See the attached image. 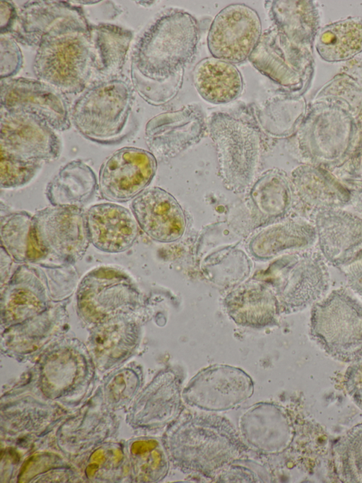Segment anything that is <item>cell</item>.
Returning a JSON list of instances; mask_svg holds the SVG:
<instances>
[{"label":"cell","mask_w":362,"mask_h":483,"mask_svg":"<svg viewBox=\"0 0 362 483\" xmlns=\"http://www.w3.org/2000/svg\"><path fill=\"white\" fill-rule=\"evenodd\" d=\"M199 25L189 13L170 9L160 15L143 33L131 58V81L138 93L169 81L194 56Z\"/></svg>","instance_id":"1"},{"label":"cell","mask_w":362,"mask_h":483,"mask_svg":"<svg viewBox=\"0 0 362 483\" xmlns=\"http://www.w3.org/2000/svg\"><path fill=\"white\" fill-rule=\"evenodd\" d=\"M170 460L182 472L212 477L245 450L233 425L214 414H195L177 422L166 438Z\"/></svg>","instance_id":"2"},{"label":"cell","mask_w":362,"mask_h":483,"mask_svg":"<svg viewBox=\"0 0 362 483\" xmlns=\"http://www.w3.org/2000/svg\"><path fill=\"white\" fill-rule=\"evenodd\" d=\"M73 265L48 263L18 264L1 288V318L6 327L70 300L78 286Z\"/></svg>","instance_id":"3"},{"label":"cell","mask_w":362,"mask_h":483,"mask_svg":"<svg viewBox=\"0 0 362 483\" xmlns=\"http://www.w3.org/2000/svg\"><path fill=\"white\" fill-rule=\"evenodd\" d=\"M133 103L132 83L110 78L81 93L71 108V122L84 138L100 144H116L135 129Z\"/></svg>","instance_id":"4"},{"label":"cell","mask_w":362,"mask_h":483,"mask_svg":"<svg viewBox=\"0 0 362 483\" xmlns=\"http://www.w3.org/2000/svg\"><path fill=\"white\" fill-rule=\"evenodd\" d=\"M33 69L37 79L63 93H81L94 71L90 30L69 29L45 35Z\"/></svg>","instance_id":"5"},{"label":"cell","mask_w":362,"mask_h":483,"mask_svg":"<svg viewBox=\"0 0 362 483\" xmlns=\"http://www.w3.org/2000/svg\"><path fill=\"white\" fill-rule=\"evenodd\" d=\"M310 334L333 359L351 363L362 353V300L343 288L332 290L312 305Z\"/></svg>","instance_id":"6"},{"label":"cell","mask_w":362,"mask_h":483,"mask_svg":"<svg viewBox=\"0 0 362 483\" xmlns=\"http://www.w3.org/2000/svg\"><path fill=\"white\" fill-rule=\"evenodd\" d=\"M208 129L223 186L234 193H244L254 182L261 156L257 127L240 118L216 112L211 115Z\"/></svg>","instance_id":"7"},{"label":"cell","mask_w":362,"mask_h":483,"mask_svg":"<svg viewBox=\"0 0 362 483\" xmlns=\"http://www.w3.org/2000/svg\"><path fill=\"white\" fill-rule=\"evenodd\" d=\"M76 310L86 324L96 325L122 314H136L143 306L142 295L123 270L102 266L89 271L79 281Z\"/></svg>","instance_id":"8"},{"label":"cell","mask_w":362,"mask_h":483,"mask_svg":"<svg viewBox=\"0 0 362 483\" xmlns=\"http://www.w3.org/2000/svg\"><path fill=\"white\" fill-rule=\"evenodd\" d=\"M39 245L46 255L42 263L73 265L85 255L90 243L82 208L49 206L33 215Z\"/></svg>","instance_id":"9"},{"label":"cell","mask_w":362,"mask_h":483,"mask_svg":"<svg viewBox=\"0 0 362 483\" xmlns=\"http://www.w3.org/2000/svg\"><path fill=\"white\" fill-rule=\"evenodd\" d=\"M275 266L279 273V295L288 312L302 310L325 296L330 277L320 251H297L281 257Z\"/></svg>","instance_id":"10"},{"label":"cell","mask_w":362,"mask_h":483,"mask_svg":"<svg viewBox=\"0 0 362 483\" xmlns=\"http://www.w3.org/2000/svg\"><path fill=\"white\" fill-rule=\"evenodd\" d=\"M1 157L28 161H52L59 157L55 130L37 117L0 108Z\"/></svg>","instance_id":"11"},{"label":"cell","mask_w":362,"mask_h":483,"mask_svg":"<svg viewBox=\"0 0 362 483\" xmlns=\"http://www.w3.org/2000/svg\"><path fill=\"white\" fill-rule=\"evenodd\" d=\"M254 383L242 369L214 365L198 372L182 390L186 404L207 411L239 407L252 396Z\"/></svg>","instance_id":"12"},{"label":"cell","mask_w":362,"mask_h":483,"mask_svg":"<svg viewBox=\"0 0 362 483\" xmlns=\"http://www.w3.org/2000/svg\"><path fill=\"white\" fill-rule=\"evenodd\" d=\"M262 34L257 11L245 4H232L214 17L207 35L212 57L238 64L248 59Z\"/></svg>","instance_id":"13"},{"label":"cell","mask_w":362,"mask_h":483,"mask_svg":"<svg viewBox=\"0 0 362 483\" xmlns=\"http://www.w3.org/2000/svg\"><path fill=\"white\" fill-rule=\"evenodd\" d=\"M156 169V158L149 151L122 147L109 156L100 168V193L111 203L133 200L148 188Z\"/></svg>","instance_id":"14"},{"label":"cell","mask_w":362,"mask_h":483,"mask_svg":"<svg viewBox=\"0 0 362 483\" xmlns=\"http://www.w3.org/2000/svg\"><path fill=\"white\" fill-rule=\"evenodd\" d=\"M52 85L25 77L1 79V108L33 115L55 131L71 127L66 98Z\"/></svg>","instance_id":"15"},{"label":"cell","mask_w":362,"mask_h":483,"mask_svg":"<svg viewBox=\"0 0 362 483\" xmlns=\"http://www.w3.org/2000/svg\"><path fill=\"white\" fill-rule=\"evenodd\" d=\"M206 129L202 108L189 104L150 119L145 127V141L155 157L170 159L197 144Z\"/></svg>","instance_id":"16"},{"label":"cell","mask_w":362,"mask_h":483,"mask_svg":"<svg viewBox=\"0 0 362 483\" xmlns=\"http://www.w3.org/2000/svg\"><path fill=\"white\" fill-rule=\"evenodd\" d=\"M83 8L65 1H31L23 4L11 37L23 45L37 47L41 39L51 33L69 29L90 30Z\"/></svg>","instance_id":"17"},{"label":"cell","mask_w":362,"mask_h":483,"mask_svg":"<svg viewBox=\"0 0 362 483\" xmlns=\"http://www.w3.org/2000/svg\"><path fill=\"white\" fill-rule=\"evenodd\" d=\"M248 60L285 89L296 91L301 86L305 69L303 51L274 25L262 33Z\"/></svg>","instance_id":"18"},{"label":"cell","mask_w":362,"mask_h":483,"mask_svg":"<svg viewBox=\"0 0 362 483\" xmlns=\"http://www.w3.org/2000/svg\"><path fill=\"white\" fill-rule=\"evenodd\" d=\"M289 178L293 209L309 221L320 210L344 208L349 203V188L327 169L305 164Z\"/></svg>","instance_id":"19"},{"label":"cell","mask_w":362,"mask_h":483,"mask_svg":"<svg viewBox=\"0 0 362 483\" xmlns=\"http://www.w3.org/2000/svg\"><path fill=\"white\" fill-rule=\"evenodd\" d=\"M310 221L327 263L338 268L362 250L361 216L346 208H327L316 212Z\"/></svg>","instance_id":"20"},{"label":"cell","mask_w":362,"mask_h":483,"mask_svg":"<svg viewBox=\"0 0 362 483\" xmlns=\"http://www.w3.org/2000/svg\"><path fill=\"white\" fill-rule=\"evenodd\" d=\"M130 208L139 228L156 242H175L185 232L184 211L176 198L163 188H147L132 200Z\"/></svg>","instance_id":"21"},{"label":"cell","mask_w":362,"mask_h":483,"mask_svg":"<svg viewBox=\"0 0 362 483\" xmlns=\"http://www.w3.org/2000/svg\"><path fill=\"white\" fill-rule=\"evenodd\" d=\"M86 218L90 243L99 251L122 253L137 239L139 227L133 213L115 203L91 205Z\"/></svg>","instance_id":"22"},{"label":"cell","mask_w":362,"mask_h":483,"mask_svg":"<svg viewBox=\"0 0 362 483\" xmlns=\"http://www.w3.org/2000/svg\"><path fill=\"white\" fill-rule=\"evenodd\" d=\"M240 430L247 443L266 453L283 450L291 441V429L286 414L270 404H259L240 419Z\"/></svg>","instance_id":"23"},{"label":"cell","mask_w":362,"mask_h":483,"mask_svg":"<svg viewBox=\"0 0 362 483\" xmlns=\"http://www.w3.org/2000/svg\"><path fill=\"white\" fill-rule=\"evenodd\" d=\"M315 244L317 234L313 224L301 217L260 230L251 238L249 249L256 258L268 259L285 251L308 249Z\"/></svg>","instance_id":"24"},{"label":"cell","mask_w":362,"mask_h":483,"mask_svg":"<svg viewBox=\"0 0 362 483\" xmlns=\"http://www.w3.org/2000/svg\"><path fill=\"white\" fill-rule=\"evenodd\" d=\"M69 300L56 302L42 313L8 326L4 336L6 350L21 356L38 350L64 326Z\"/></svg>","instance_id":"25"},{"label":"cell","mask_w":362,"mask_h":483,"mask_svg":"<svg viewBox=\"0 0 362 483\" xmlns=\"http://www.w3.org/2000/svg\"><path fill=\"white\" fill-rule=\"evenodd\" d=\"M139 326L135 314L115 317L94 326L91 348L98 362L110 367L125 359L136 347Z\"/></svg>","instance_id":"26"},{"label":"cell","mask_w":362,"mask_h":483,"mask_svg":"<svg viewBox=\"0 0 362 483\" xmlns=\"http://www.w3.org/2000/svg\"><path fill=\"white\" fill-rule=\"evenodd\" d=\"M193 83L199 96L212 104H225L238 98L243 79L235 64L209 57L200 60L193 70Z\"/></svg>","instance_id":"27"},{"label":"cell","mask_w":362,"mask_h":483,"mask_svg":"<svg viewBox=\"0 0 362 483\" xmlns=\"http://www.w3.org/2000/svg\"><path fill=\"white\" fill-rule=\"evenodd\" d=\"M98 181L84 161L73 160L62 166L48 182L45 196L51 205L82 208L94 195Z\"/></svg>","instance_id":"28"},{"label":"cell","mask_w":362,"mask_h":483,"mask_svg":"<svg viewBox=\"0 0 362 483\" xmlns=\"http://www.w3.org/2000/svg\"><path fill=\"white\" fill-rule=\"evenodd\" d=\"M228 315L239 325L262 328L276 322L279 303L262 285L247 284L231 292L225 299Z\"/></svg>","instance_id":"29"},{"label":"cell","mask_w":362,"mask_h":483,"mask_svg":"<svg viewBox=\"0 0 362 483\" xmlns=\"http://www.w3.org/2000/svg\"><path fill=\"white\" fill-rule=\"evenodd\" d=\"M132 39V31L122 26L103 23L90 25L94 72L104 76L119 75L126 63Z\"/></svg>","instance_id":"30"},{"label":"cell","mask_w":362,"mask_h":483,"mask_svg":"<svg viewBox=\"0 0 362 483\" xmlns=\"http://www.w3.org/2000/svg\"><path fill=\"white\" fill-rule=\"evenodd\" d=\"M250 188L252 210L260 219L280 218L293 209L290 178L281 169L273 168L265 171Z\"/></svg>","instance_id":"31"},{"label":"cell","mask_w":362,"mask_h":483,"mask_svg":"<svg viewBox=\"0 0 362 483\" xmlns=\"http://www.w3.org/2000/svg\"><path fill=\"white\" fill-rule=\"evenodd\" d=\"M1 247L18 264L42 263L46 255L39 245L33 215L20 210L1 216Z\"/></svg>","instance_id":"32"},{"label":"cell","mask_w":362,"mask_h":483,"mask_svg":"<svg viewBox=\"0 0 362 483\" xmlns=\"http://www.w3.org/2000/svg\"><path fill=\"white\" fill-rule=\"evenodd\" d=\"M315 47L327 62L352 58L362 52V20L349 18L325 25L317 35Z\"/></svg>","instance_id":"33"},{"label":"cell","mask_w":362,"mask_h":483,"mask_svg":"<svg viewBox=\"0 0 362 483\" xmlns=\"http://www.w3.org/2000/svg\"><path fill=\"white\" fill-rule=\"evenodd\" d=\"M303 105L296 99L273 97L255 110L257 126L264 134L276 138L293 135L302 122Z\"/></svg>","instance_id":"34"},{"label":"cell","mask_w":362,"mask_h":483,"mask_svg":"<svg viewBox=\"0 0 362 483\" xmlns=\"http://www.w3.org/2000/svg\"><path fill=\"white\" fill-rule=\"evenodd\" d=\"M182 382L173 370L161 372L153 382L149 398L151 424L165 425L176 419L182 408Z\"/></svg>","instance_id":"35"},{"label":"cell","mask_w":362,"mask_h":483,"mask_svg":"<svg viewBox=\"0 0 362 483\" xmlns=\"http://www.w3.org/2000/svg\"><path fill=\"white\" fill-rule=\"evenodd\" d=\"M336 474L343 482H362V422L351 428L334 446Z\"/></svg>","instance_id":"36"},{"label":"cell","mask_w":362,"mask_h":483,"mask_svg":"<svg viewBox=\"0 0 362 483\" xmlns=\"http://www.w3.org/2000/svg\"><path fill=\"white\" fill-rule=\"evenodd\" d=\"M269 16L274 25L291 41L300 45L307 40L309 28L305 1H272Z\"/></svg>","instance_id":"37"},{"label":"cell","mask_w":362,"mask_h":483,"mask_svg":"<svg viewBox=\"0 0 362 483\" xmlns=\"http://www.w3.org/2000/svg\"><path fill=\"white\" fill-rule=\"evenodd\" d=\"M42 164L1 157V188L13 189L28 184L37 175Z\"/></svg>","instance_id":"38"},{"label":"cell","mask_w":362,"mask_h":483,"mask_svg":"<svg viewBox=\"0 0 362 483\" xmlns=\"http://www.w3.org/2000/svg\"><path fill=\"white\" fill-rule=\"evenodd\" d=\"M23 62V55L17 42L12 37L1 35V79L13 78L21 69Z\"/></svg>","instance_id":"39"},{"label":"cell","mask_w":362,"mask_h":483,"mask_svg":"<svg viewBox=\"0 0 362 483\" xmlns=\"http://www.w3.org/2000/svg\"><path fill=\"white\" fill-rule=\"evenodd\" d=\"M343 384L351 399L362 410V353L346 370Z\"/></svg>","instance_id":"40"},{"label":"cell","mask_w":362,"mask_h":483,"mask_svg":"<svg viewBox=\"0 0 362 483\" xmlns=\"http://www.w3.org/2000/svg\"><path fill=\"white\" fill-rule=\"evenodd\" d=\"M331 172L346 186H362V144L357 154Z\"/></svg>","instance_id":"41"},{"label":"cell","mask_w":362,"mask_h":483,"mask_svg":"<svg viewBox=\"0 0 362 483\" xmlns=\"http://www.w3.org/2000/svg\"><path fill=\"white\" fill-rule=\"evenodd\" d=\"M338 269L344 275L350 289L362 300V250Z\"/></svg>","instance_id":"42"},{"label":"cell","mask_w":362,"mask_h":483,"mask_svg":"<svg viewBox=\"0 0 362 483\" xmlns=\"http://www.w3.org/2000/svg\"><path fill=\"white\" fill-rule=\"evenodd\" d=\"M18 16V11L12 2H0V33L4 35L11 33Z\"/></svg>","instance_id":"43"},{"label":"cell","mask_w":362,"mask_h":483,"mask_svg":"<svg viewBox=\"0 0 362 483\" xmlns=\"http://www.w3.org/2000/svg\"><path fill=\"white\" fill-rule=\"evenodd\" d=\"M349 188L350 198L346 209L362 217V186H346Z\"/></svg>","instance_id":"44"},{"label":"cell","mask_w":362,"mask_h":483,"mask_svg":"<svg viewBox=\"0 0 362 483\" xmlns=\"http://www.w3.org/2000/svg\"><path fill=\"white\" fill-rule=\"evenodd\" d=\"M13 260L1 247V288L3 287L11 277V269Z\"/></svg>","instance_id":"45"}]
</instances>
